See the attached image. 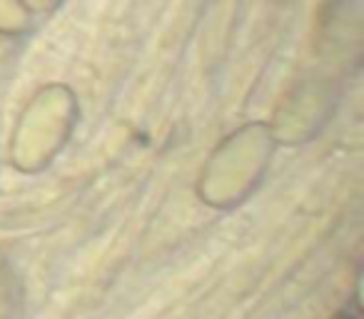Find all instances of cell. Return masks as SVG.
Listing matches in <instances>:
<instances>
[{
    "label": "cell",
    "instance_id": "obj_4",
    "mask_svg": "<svg viewBox=\"0 0 364 319\" xmlns=\"http://www.w3.org/2000/svg\"><path fill=\"white\" fill-rule=\"evenodd\" d=\"M33 16L21 6V0H0V36L21 38L31 33Z\"/></svg>",
    "mask_w": 364,
    "mask_h": 319
},
{
    "label": "cell",
    "instance_id": "obj_5",
    "mask_svg": "<svg viewBox=\"0 0 364 319\" xmlns=\"http://www.w3.org/2000/svg\"><path fill=\"white\" fill-rule=\"evenodd\" d=\"M21 294L16 277H8L6 267H0V319H18Z\"/></svg>",
    "mask_w": 364,
    "mask_h": 319
},
{
    "label": "cell",
    "instance_id": "obj_6",
    "mask_svg": "<svg viewBox=\"0 0 364 319\" xmlns=\"http://www.w3.org/2000/svg\"><path fill=\"white\" fill-rule=\"evenodd\" d=\"M63 0H21V6L26 8L31 16H50L60 8Z\"/></svg>",
    "mask_w": 364,
    "mask_h": 319
},
{
    "label": "cell",
    "instance_id": "obj_3",
    "mask_svg": "<svg viewBox=\"0 0 364 319\" xmlns=\"http://www.w3.org/2000/svg\"><path fill=\"white\" fill-rule=\"evenodd\" d=\"M337 102V87L329 77L312 75L299 80L282 100L269 122L277 145H302L319 135Z\"/></svg>",
    "mask_w": 364,
    "mask_h": 319
},
{
    "label": "cell",
    "instance_id": "obj_7",
    "mask_svg": "<svg viewBox=\"0 0 364 319\" xmlns=\"http://www.w3.org/2000/svg\"><path fill=\"white\" fill-rule=\"evenodd\" d=\"M337 319H352V317H337Z\"/></svg>",
    "mask_w": 364,
    "mask_h": 319
},
{
    "label": "cell",
    "instance_id": "obj_1",
    "mask_svg": "<svg viewBox=\"0 0 364 319\" xmlns=\"http://www.w3.org/2000/svg\"><path fill=\"white\" fill-rule=\"evenodd\" d=\"M277 140L269 122H247L218 142L198 175V198L213 210L247 202L267 178Z\"/></svg>",
    "mask_w": 364,
    "mask_h": 319
},
{
    "label": "cell",
    "instance_id": "obj_2",
    "mask_svg": "<svg viewBox=\"0 0 364 319\" xmlns=\"http://www.w3.org/2000/svg\"><path fill=\"white\" fill-rule=\"evenodd\" d=\"M80 105L63 82H48L28 100L18 115L8 145V163L21 175L48 170L75 132Z\"/></svg>",
    "mask_w": 364,
    "mask_h": 319
}]
</instances>
